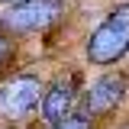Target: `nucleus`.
I'll use <instances>...</instances> for the list:
<instances>
[{"mask_svg": "<svg viewBox=\"0 0 129 129\" xmlns=\"http://www.w3.org/2000/svg\"><path fill=\"white\" fill-rule=\"evenodd\" d=\"M129 52V3L116 7L87 39V58L94 64H113Z\"/></svg>", "mask_w": 129, "mask_h": 129, "instance_id": "nucleus-1", "label": "nucleus"}, {"mask_svg": "<svg viewBox=\"0 0 129 129\" xmlns=\"http://www.w3.org/2000/svg\"><path fill=\"white\" fill-rule=\"evenodd\" d=\"M3 3H23V0H3Z\"/></svg>", "mask_w": 129, "mask_h": 129, "instance_id": "nucleus-8", "label": "nucleus"}, {"mask_svg": "<svg viewBox=\"0 0 129 129\" xmlns=\"http://www.w3.org/2000/svg\"><path fill=\"white\" fill-rule=\"evenodd\" d=\"M126 94V74H103L90 84V90L84 94V113L100 116V113H110Z\"/></svg>", "mask_w": 129, "mask_h": 129, "instance_id": "nucleus-4", "label": "nucleus"}, {"mask_svg": "<svg viewBox=\"0 0 129 129\" xmlns=\"http://www.w3.org/2000/svg\"><path fill=\"white\" fill-rule=\"evenodd\" d=\"M55 129H90V113H78V116H68L64 123H58Z\"/></svg>", "mask_w": 129, "mask_h": 129, "instance_id": "nucleus-6", "label": "nucleus"}, {"mask_svg": "<svg viewBox=\"0 0 129 129\" xmlns=\"http://www.w3.org/2000/svg\"><path fill=\"white\" fill-rule=\"evenodd\" d=\"M3 55H7V39L0 36V58H3Z\"/></svg>", "mask_w": 129, "mask_h": 129, "instance_id": "nucleus-7", "label": "nucleus"}, {"mask_svg": "<svg viewBox=\"0 0 129 129\" xmlns=\"http://www.w3.org/2000/svg\"><path fill=\"white\" fill-rule=\"evenodd\" d=\"M58 16H61V0H23V3H13L0 23H3V29L13 32H32V29H45Z\"/></svg>", "mask_w": 129, "mask_h": 129, "instance_id": "nucleus-3", "label": "nucleus"}, {"mask_svg": "<svg viewBox=\"0 0 129 129\" xmlns=\"http://www.w3.org/2000/svg\"><path fill=\"white\" fill-rule=\"evenodd\" d=\"M74 94H78L74 78L58 81V84H52L45 94H42V116H45L48 126H58V123H64L71 116V110H74Z\"/></svg>", "mask_w": 129, "mask_h": 129, "instance_id": "nucleus-5", "label": "nucleus"}, {"mask_svg": "<svg viewBox=\"0 0 129 129\" xmlns=\"http://www.w3.org/2000/svg\"><path fill=\"white\" fill-rule=\"evenodd\" d=\"M39 97H42V81L36 74H16L7 84H0V116L23 119L39 107Z\"/></svg>", "mask_w": 129, "mask_h": 129, "instance_id": "nucleus-2", "label": "nucleus"}]
</instances>
